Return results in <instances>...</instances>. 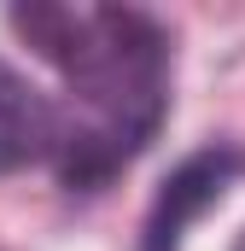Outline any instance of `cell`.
I'll return each instance as SVG.
<instances>
[{
  "label": "cell",
  "instance_id": "obj_1",
  "mask_svg": "<svg viewBox=\"0 0 245 251\" xmlns=\"http://www.w3.org/2000/svg\"><path fill=\"white\" fill-rule=\"evenodd\" d=\"M6 24L64 76L76 117H64L59 181L99 193L158 140L170 117L175 35L140 6H12Z\"/></svg>",
  "mask_w": 245,
  "mask_h": 251
},
{
  "label": "cell",
  "instance_id": "obj_2",
  "mask_svg": "<svg viewBox=\"0 0 245 251\" xmlns=\"http://www.w3.org/2000/svg\"><path fill=\"white\" fill-rule=\"evenodd\" d=\"M245 181V140H204L158 181L146 222H140V251H181L187 234Z\"/></svg>",
  "mask_w": 245,
  "mask_h": 251
},
{
  "label": "cell",
  "instance_id": "obj_3",
  "mask_svg": "<svg viewBox=\"0 0 245 251\" xmlns=\"http://www.w3.org/2000/svg\"><path fill=\"white\" fill-rule=\"evenodd\" d=\"M64 111L59 100L12 59H0V176H18L29 164L59 158Z\"/></svg>",
  "mask_w": 245,
  "mask_h": 251
},
{
  "label": "cell",
  "instance_id": "obj_4",
  "mask_svg": "<svg viewBox=\"0 0 245 251\" xmlns=\"http://www.w3.org/2000/svg\"><path fill=\"white\" fill-rule=\"evenodd\" d=\"M234 251H245V228H240V240H234Z\"/></svg>",
  "mask_w": 245,
  "mask_h": 251
}]
</instances>
